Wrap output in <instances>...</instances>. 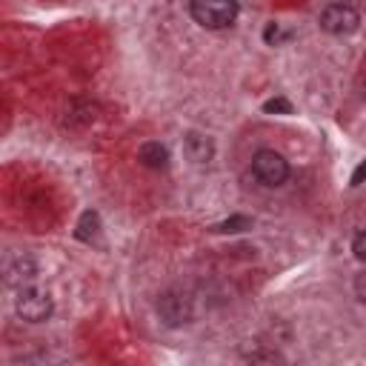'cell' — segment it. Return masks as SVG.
I'll list each match as a JSON object with an SVG mask.
<instances>
[{"label":"cell","instance_id":"obj_1","mask_svg":"<svg viewBox=\"0 0 366 366\" xmlns=\"http://www.w3.org/2000/svg\"><path fill=\"white\" fill-rule=\"evenodd\" d=\"M189 11H192V20L197 26L220 31V29L234 26V20L240 14V6H237V0H192Z\"/></svg>","mask_w":366,"mask_h":366},{"label":"cell","instance_id":"obj_2","mask_svg":"<svg viewBox=\"0 0 366 366\" xmlns=\"http://www.w3.org/2000/svg\"><path fill=\"white\" fill-rule=\"evenodd\" d=\"M317 23H320V29H323L326 34L346 37V34L357 31V26H360V14H357V9H355V6H349V3H340V0H337V3H329V6L320 11Z\"/></svg>","mask_w":366,"mask_h":366},{"label":"cell","instance_id":"obj_3","mask_svg":"<svg viewBox=\"0 0 366 366\" xmlns=\"http://www.w3.org/2000/svg\"><path fill=\"white\" fill-rule=\"evenodd\" d=\"M252 172H254V177H257L263 186L277 189V186H283L286 177H289V163H286V157L277 154L274 149H260V152H254V157H252Z\"/></svg>","mask_w":366,"mask_h":366},{"label":"cell","instance_id":"obj_4","mask_svg":"<svg viewBox=\"0 0 366 366\" xmlns=\"http://www.w3.org/2000/svg\"><path fill=\"white\" fill-rule=\"evenodd\" d=\"M14 309H17V315H20L26 323H43V320L51 317L54 303H51V295H49V292L34 289V286H23V289L17 292Z\"/></svg>","mask_w":366,"mask_h":366},{"label":"cell","instance_id":"obj_5","mask_svg":"<svg viewBox=\"0 0 366 366\" xmlns=\"http://www.w3.org/2000/svg\"><path fill=\"white\" fill-rule=\"evenodd\" d=\"M157 315L166 326H183L192 320V300L183 292H166L157 300Z\"/></svg>","mask_w":366,"mask_h":366},{"label":"cell","instance_id":"obj_6","mask_svg":"<svg viewBox=\"0 0 366 366\" xmlns=\"http://www.w3.org/2000/svg\"><path fill=\"white\" fill-rule=\"evenodd\" d=\"M183 154L194 163V166H206L212 157H214V143L209 134H200V132H189L183 137Z\"/></svg>","mask_w":366,"mask_h":366},{"label":"cell","instance_id":"obj_7","mask_svg":"<svg viewBox=\"0 0 366 366\" xmlns=\"http://www.w3.org/2000/svg\"><path fill=\"white\" fill-rule=\"evenodd\" d=\"M137 160L146 169H166L169 166V149L160 140H149V143H143L137 149Z\"/></svg>","mask_w":366,"mask_h":366},{"label":"cell","instance_id":"obj_8","mask_svg":"<svg viewBox=\"0 0 366 366\" xmlns=\"http://www.w3.org/2000/svg\"><path fill=\"white\" fill-rule=\"evenodd\" d=\"M97 232H100V214L97 212H83L80 214V220H77V237L80 240H86V243H92L94 237H97Z\"/></svg>","mask_w":366,"mask_h":366},{"label":"cell","instance_id":"obj_9","mask_svg":"<svg viewBox=\"0 0 366 366\" xmlns=\"http://www.w3.org/2000/svg\"><path fill=\"white\" fill-rule=\"evenodd\" d=\"M246 229H252V217H246V214H232L229 220L212 226V232H220V234H237V232H246Z\"/></svg>","mask_w":366,"mask_h":366},{"label":"cell","instance_id":"obj_10","mask_svg":"<svg viewBox=\"0 0 366 366\" xmlns=\"http://www.w3.org/2000/svg\"><path fill=\"white\" fill-rule=\"evenodd\" d=\"M31 277H34V263L29 257H20L17 260V269H9V283H23V286H31ZM20 286V289H23Z\"/></svg>","mask_w":366,"mask_h":366},{"label":"cell","instance_id":"obj_11","mask_svg":"<svg viewBox=\"0 0 366 366\" xmlns=\"http://www.w3.org/2000/svg\"><path fill=\"white\" fill-rule=\"evenodd\" d=\"M263 112H269V114H292V103L286 97H272V100L263 103Z\"/></svg>","mask_w":366,"mask_h":366},{"label":"cell","instance_id":"obj_12","mask_svg":"<svg viewBox=\"0 0 366 366\" xmlns=\"http://www.w3.org/2000/svg\"><path fill=\"white\" fill-rule=\"evenodd\" d=\"M352 252L360 263H366V232H357L355 240H352Z\"/></svg>","mask_w":366,"mask_h":366},{"label":"cell","instance_id":"obj_13","mask_svg":"<svg viewBox=\"0 0 366 366\" xmlns=\"http://www.w3.org/2000/svg\"><path fill=\"white\" fill-rule=\"evenodd\" d=\"M355 295H357L360 303H366V272H360V274L355 277Z\"/></svg>","mask_w":366,"mask_h":366},{"label":"cell","instance_id":"obj_14","mask_svg":"<svg viewBox=\"0 0 366 366\" xmlns=\"http://www.w3.org/2000/svg\"><path fill=\"white\" fill-rule=\"evenodd\" d=\"M263 37H266V43H269V46H274V43L280 40V26H277V23H269V26H266V31H263Z\"/></svg>","mask_w":366,"mask_h":366},{"label":"cell","instance_id":"obj_15","mask_svg":"<svg viewBox=\"0 0 366 366\" xmlns=\"http://www.w3.org/2000/svg\"><path fill=\"white\" fill-rule=\"evenodd\" d=\"M363 180H366V160H363V163H360V166L352 172V186H360Z\"/></svg>","mask_w":366,"mask_h":366}]
</instances>
